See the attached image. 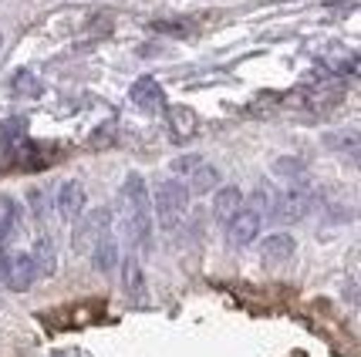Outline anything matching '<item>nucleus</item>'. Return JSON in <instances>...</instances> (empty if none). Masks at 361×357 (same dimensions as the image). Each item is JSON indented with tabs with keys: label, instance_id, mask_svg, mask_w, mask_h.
Instances as JSON below:
<instances>
[{
	"label": "nucleus",
	"instance_id": "15",
	"mask_svg": "<svg viewBox=\"0 0 361 357\" xmlns=\"http://www.w3.org/2000/svg\"><path fill=\"white\" fill-rule=\"evenodd\" d=\"M31 260H34V266H37V277H51V273L58 270V253H54V243H51L47 233H41L34 239Z\"/></svg>",
	"mask_w": 361,
	"mask_h": 357
},
{
	"label": "nucleus",
	"instance_id": "21",
	"mask_svg": "<svg viewBox=\"0 0 361 357\" xmlns=\"http://www.w3.org/2000/svg\"><path fill=\"white\" fill-rule=\"evenodd\" d=\"M274 172H277V175H300V172H304V162H298V158H277V162H274Z\"/></svg>",
	"mask_w": 361,
	"mask_h": 357
},
{
	"label": "nucleus",
	"instance_id": "2",
	"mask_svg": "<svg viewBox=\"0 0 361 357\" xmlns=\"http://www.w3.org/2000/svg\"><path fill=\"white\" fill-rule=\"evenodd\" d=\"M189 196H192V192L186 189L183 179H162L156 186V192L149 196V199H152V219H156L166 233L179 230V223L186 219Z\"/></svg>",
	"mask_w": 361,
	"mask_h": 357
},
{
	"label": "nucleus",
	"instance_id": "10",
	"mask_svg": "<svg viewBox=\"0 0 361 357\" xmlns=\"http://www.w3.org/2000/svg\"><path fill=\"white\" fill-rule=\"evenodd\" d=\"M294 236L290 233H270L260 239V260L267 266H277V263H287V260H294Z\"/></svg>",
	"mask_w": 361,
	"mask_h": 357
},
{
	"label": "nucleus",
	"instance_id": "11",
	"mask_svg": "<svg viewBox=\"0 0 361 357\" xmlns=\"http://www.w3.org/2000/svg\"><path fill=\"white\" fill-rule=\"evenodd\" d=\"M186 179V189L189 192H196V196H206V192H213V189L220 186V169L216 165H209L206 158H200L192 169L183 175Z\"/></svg>",
	"mask_w": 361,
	"mask_h": 357
},
{
	"label": "nucleus",
	"instance_id": "19",
	"mask_svg": "<svg viewBox=\"0 0 361 357\" xmlns=\"http://www.w3.org/2000/svg\"><path fill=\"white\" fill-rule=\"evenodd\" d=\"M149 27L156 34H169V37H189V34L196 31L192 20H152Z\"/></svg>",
	"mask_w": 361,
	"mask_h": 357
},
{
	"label": "nucleus",
	"instance_id": "13",
	"mask_svg": "<svg viewBox=\"0 0 361 357\" xmlns=\"http://www.w3.org/2000/svg\"><path fill=\"white\" fill-rule=\"evenodd\" d=\"M240 206H243V192H240V186H216L213 189V216L220 219V223H226Z\"/></svg>",
	"mask_w": 361,
	"mask_h": 357
},
{
	"label": "nucleus",
	"instance_id": "3",
	"mask_svg": "<svg viewBox=\"0 0 361 357\" xmlns=\"http://www.w3.org/2000/svg\"><path fill=\"white\" fill-rule=\"evenodd\" d=\"M311 186H304V182H294V186H287L277 192V199L270 206V219L277 223V226H290V223H300V219L307 216V209H311Z\"/></svg>",
	"mask_w": 361,
	"mask_h": 357
},
{
	"label": "nucleus",
	"instance_id": "20",
	"mask_svg": "<svg viewBox=\"0 0 361 357\" xmlns=\"http://www.w3.org/2000/svg\"><path fill=\"white\" fill-rule=\"evenodd\" d=\"M27 202H31L34 219H44L47 216V196H44V189H31V192H27Z\"/></svg>",
	"mask_w": 361,
	"mask_h": 357
},
{
	"label": "nucleus",
	"instance_id": "18",
	"mask_svg": "<svg viewBox=\"0 0 361 357\" xmlns=\"http://www.w3.org/2000/svg\"><path fill=\"white\" fill-rule=\"evenodd\" d=\"M20 230V206L11 196H0V236H14Z\"/></svg>",
	"mask_w": 361,
	"mask_h": 357
},
{
	"label": "nucleus",
	"instance_id": "1",
	"mask_svg": "<svg viewBox=\"0 0 361 357\" xmlns=\"http://www.w3.org/2000/svg\"><path fill=\"white\" fill-rule=\"evenodd\" d=\"M122 230H126L132 246H149L152 243V199H149V186L139 172H128L122 192Z\"/></svg>",
	"mask_w": 361,
	"mask_h": 357
},
{
	"label": "nucleus",
	"instance_id": "9",
	"mask_svg": "<svg viewBox=\"0 0 361 357\" xmlns=\"http://www.w3.org/2000/svg\"><path fill=\"white\" fill-rule=\"evenodd\" d=\"M166 125H169V142L173 145H186L200 132V115L189 105H173V108H166Z\"/></svg>",
	"mask_w": 361,
	"mask_h": 357
},
{
	"label": "nucleus",
	"instance_id": "7",
	"mask_svg": "<svg viewBox=\"0 0 361 357\" xmlns=\"http://www.w3.org/2000/svg\"><path fill=\"white\" fill-rule=\"evenodd\" d=\"M85 206H88V192L81 186L78 179H64L61 186H58V196H54V213L61 223H75V219L85 213Z\"/></svg>",
	"mask_w": 361,
	"mask_h": 357
},
{
	"label": "nucleus",
	"instance_id": "8",
	"mask_svg": "<svg viewBox=\"0 0 361 357\" xmlns=\"http://www.w3.org/2000/svg\"><path fill=\"white\" fill-rule=\"evenodd\" d=\"M128 98H132V105L145 115H159V111L169 108V101H166V92H162V84L156 78H139L132 88H128Z\"/></svg>",
	"mask_w": 361,
	"mask_h": 357
},
{
	"label": "nucleus",
	"instance_id": "24",
	"mask_svg": "<svg viewBox=\"0 0 361 357\" xmlns=\"http://www.w3.org/2000/svg\"><path fill=\"white\" fill-rule=\"evenodd\" d=\"M0 44H4V37H0Z\"/></svg>",
	"mask_w": 361,
	"mask_h": 357
},
{
	"label": "nucleus",
	"instance_id": "23",
	"mask_svg": "<svg viewBox=\"0 0 361 357\" xmlns=\"http://www.w3.org/2000/svg\"><path fill=\"white\" fill-rule=\"evenodd\" d=\"M0 253H4V236H0Z\"/></svg>",
	"mask_w": 361,
	"mask_h": 357
},
{
	"label": "nucleus",
	"instance_id": "16",
	"mask_svg": "<svg viewBox=\"0 0 361 357\" xmlns=\"http://www.w3.org/2000/svg\"><path fill=\"white\" fill-rule=\"evenodd\" d=\"M324 145L334 149V152H341L348 158H358V149H361V135L355 128H341V132H331L324 135Z\"/></svg>",
	"mask_w": 361,
	"mask_h": 357
},
{
	"label": "nucleus",
	"instance_id": "17",
	"mask_svg": "<svg viewBox=\"0 0 361 357\" xmlns=\"http://www.w3.org/2000/svg\"><path fill=\"white\" fill-rule=\"evenodd\" d=\"M7 88H11L14 98H41V94H44V81L37 78L34 71H17Z\"/></svg>",
	"mask_w": 361,
	"mask_h": 357
},
{
	"label": "nucleus",
	"instance_id": "4",
	"mask_svg": "<svg viewBox=\"0 0 361 357\" xmlns=\"http://www.w3.org/2000/svg\"><path fill=\"white\" fill-rule=\"evenodd\" d=\"M264 230V209L260 206H240L233 216L226 219V243L233 249H247L253 246V239H260Z\"/></svg>",
	"mask_w": 361,
	"mask_h": 357
},
{
	"label": "nucleus",
	"instance_id": "12",
	"mask_svg": "<svg viewBox=\"0 0 361 357\" xmlns=\"http://www.w3.org/2000/svg\"><path fill=\"white\" fill-rule=\"evenodd\" d=\"M122 287H126V294L132 300H142L145 296V270L139 263V253H128L126 260H122Z\"/></svg>",
	"mask_w": 361,
	"mask_h": 357
},
{
	"label": "nucleus",
	"instance_id": "6",
	"mask_svg": "<svg viewBox=\"0 0 361 357\" xmlns=\"http://www.w3.org/2000/svg\"><path fill=\"white\" fill-rule=\"evenodd\" d=\"M0 277H4V283H7L14 294L31 290L34 280H37V266H34L31 253H24V249H14V253H0Z\"/></svg>",
	"mask_w": 361,
	"mask_h": 357
},
{
	"label": "nucleus",
	"instance_id": "14",
	"mask_svg": "<svg viewBox=\"0 0 361 357\" xmlns=\"http://www.w3.org/2000/svg\"><path fill=\"white\" fill-rule=\"evenodd\" d=\"M88 256H92V266L98 273H111L115 266H118V243H115V236H102L92 249H88Z\"/></svg>",
	"mask_w": 361,
	"mask_h": 357
},
{
	"label": "nucleus",
	"instance_id": "22",
	"mask_svg": "<svg viewBox=\"0 0 361 357\" xmlns=\"http://www.w3.org/2000/svg\"><path fill=\"white\" fill-rule=\"evenodd\" d=\"M109 142H111V125H102V128H98V135L92 139V145L94 149H102V145H109Z\"/></svg>",
	"mask_w": 361,
	"mask_h": 357
},
{
	"label": "nucleus",
	"instance_id": "5",
	"mask_svg": "<svg viewBox=\"0 0 361 357\" xmlns=\"http://www.w3.org/2000/svg\"><path fill=\"white\" fill-rule=\"evenodd\" d=\"M111 209L109 206H98V209H92L88 216L81 213L78 219H75V236H71V246H75V253H88V249L102 239V236L111 233Z\"/></svg>",
	"mask_w": 361,
	"mask_h": 357
}]
</instances>
